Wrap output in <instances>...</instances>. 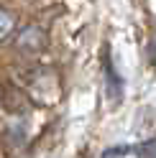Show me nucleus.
Here are the masks:
<instances>
[{"instance_id":"nucleus-1","label":"nucleus","mask_w":156,"mask_h":158,"mask_svg":"<svg viewBox=\"0 0 156 158\" xmlns=\"http://www.w3.org/2000/svg\"><path fill=\"white\" fill-rule=\"evenodd\" d=\"M18 48L26 54H38V51H44V46H46V33L41 31V28H36V26H28L21 31V36H18Z\"/></svg>"},{"instance_id":"nucleus-2","label":"nucleus","mask_w":156,"mask_h":158,"mask_svg":"<svg viewBox=\"0 0 156 158\" xmlns=\"http://www.w3.org/2000/svg\"><path fill=\"white\" fill-rule=\"evenodd\" d=\"M3 105H5L8 112H26L28 107H31L28 97L18 89L15 84H5L3 87Z\"/></svg>"},{"instance_id":"nucleus-3","label":"nucleus","mask_w":156,"mask_h":158,"mask_svg":"<svg viewBox=\"0 0 156 158\" xmlns=\"http://www.w3.org/2000/svg\"><path fill=\"white\" fill-rule=\"evenodd\" d=\"M105 77H108V92H110V97L113 100L115 97L120 100V77L115 74V69L110 64V56H105Z\"/></svg>"},{"instance_id":"nucleus-4","label":"nucleus","mask_w":156,"mask_h":158,"mask_svg":"<svg viewBox=\"0 0 156 158\" xmlns=\"http://www.w3.org/2000/svg\"><path fill=\"white\" fill-rule=\"evenodd\" d=\"M15 28V18L11 10H5V8H0V41H5L11 31Z\"/></svg>"},{"instance_id":"nucleus-5","label":"nucleus","mask_w":156,"mask_h":158,"mask_svg":"<svg viewBox=\"0 0 156 158\" xmlns=\"http://www.w3.org/2000/svg\"><path fill=\"white\" fill-rule=\"evenodd\" d=\"M133 153L141 158H156V138H151V140H146L141 145H133Z\"/></svg>"},{"instance_id":"nucleus-6","label":"nucleus","mask_w":156,"mask_h":158,"mask_svg":"<svg viewBox=\"0 0 156 158\" xmlns=\"http://www.w3.org/2000/svg\"><path fill=\"white\" fill-rule=\"evenodd\" d=\"M133 153V145H118V148H110V151H105L102 158H123V156H128Z\"/></svg>"},{"instance_id":"nucleus-7","label":"nucleus","mask_w":156,"mask_h":158,"mask_svg":"<svg viewBox=\"0 0 156 158\" xmlns=\"http://www.w3.org/2000/svg\"><path fill=\"white\" fill-rule=\"evenodd\" d=\"M149 61L156 64V33H154V38L149 41Z\"/></svg>"}]
</instances>
